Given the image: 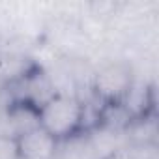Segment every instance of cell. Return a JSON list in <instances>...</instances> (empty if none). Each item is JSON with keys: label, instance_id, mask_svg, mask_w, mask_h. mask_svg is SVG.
Returning a JSON list of instances; mask_svg holds the SVG:
<instances>
[{"label": "cell", "instance_id": "cell-1", "mask_svg": "<svg viewBox=\"0 0 159 159\" xmlns=\"http://www.w3.org/2000/svg\"><path fill=\"white\" fill-rule=\"evenodd\" d=\"M39 127L58 139H67L75 133L83 120V105L73 96L54 94L38 109Z\"/></svg>", "mask_w": 159, "mask_h": 159}, {"label": "cell", "instance_id": "cell-2", "mask_svg": "<svg viewBox=\"0 0 159 159\" xmlns=\"http://www.w3.org/2000/svg\"><path fill=\"white\" fill-rule=\"evenodd\" d=\"M94 88L107 99H116L131 88V69L125 64H111L103 67L94 81Z\"/></svg>", "mask_w": 159, "mask_h": 159}, {"label": "cell", "instance_id": "cell-3", "mask_svg": "<svg viewBox=\"0 0 159 159\" xmlns=\"http://www.w3.org/2000/svg\"><path fill=\"white\" fill-rule=\"evenodd\" d=\"M19 153L23 159H54L58 140L43 127H34L17 137Z\"/></svg>", "mask_w": 159, "mask_h": 159}, {"label": "cell", "instance_id": "cell-4", "mask_svg": "<svg viewBox=\"0 0 159 159\" xmlns=\"http://www.w3.org/2000/svg\"><path fill=\"white\" fill-rule=\"evenodd\" d=\"M129 159H159V152L155 142H140V144H129L125 148Z\"/></svg>", "mask_w": 159, "mask_h": 159}, {"label": "cell", "instance_id": "cell-5", "mask_svg": "<svg viewBox=\"0 0 159 159\" xmlns=\"http://www.w3.org/2000/svg\"><path fill=\"white\" fill-rule=\"evenodd\" d=\"M0 159H21L17 139L11 135H0Z\"/></svg>", "mask_w": 159, "mask_h": 159}, {"label": "cell", "instance_id": "cell-6", "mask_svg": "<svg viewBox=\"0 0 159 159\" xmlns=\"http://www.w3.org/2000/svg\"><path fill=\"white\" fill-rule=\"evenodd\" d=\"M21 159H23V157H21Z\"/></svg>", "mask_w": 159, "mask_h": 159}]
</instances>
